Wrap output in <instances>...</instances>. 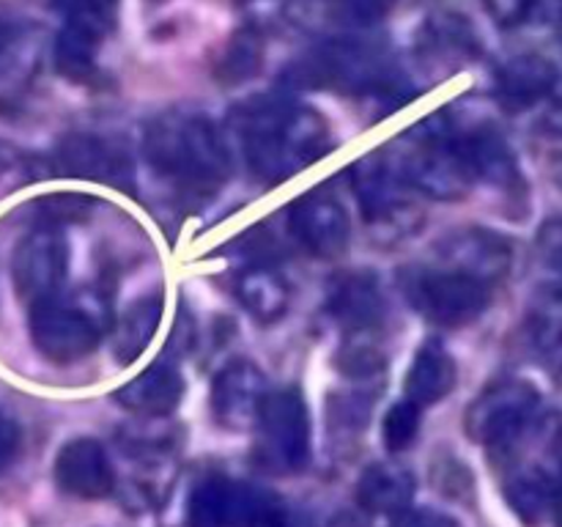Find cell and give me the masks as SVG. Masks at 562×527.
<instances>
[{"label": "cell", "mask_w": 562, "mask_h": 527, "mask_svg": "<svg viewBox=\"0 0 562 527\" xmlns=\"http://www.w3.org/2000/svg\"><path fill=\"white\" fill-rule=\"evenodd\" d=\"M241 157L258 181L280 184L311 168L333 146L329 121L285 97H252L231 115Z\"/></svg>", "instance_id": "1"}, {"label": "cell", "mask_w": 562, "mask_h": 527, "mask_svg": "<svg viewBox=\"0 0 562 527\" xmlns=\"http://www.w3.org/2000/svg\"><path fill=\"white\" fill-rule=\"evenodd\" d=\"M148 165L176 190L209 198L228 181L231 154L217 126L201 113L168 110L146 126Z\"/></svg>", "instance_id": "2"}, {"label": "cell", "mask_w": 562, "mask_h": 527, "mask_svg": "<svg viewBox=\"0 0 562 527\" xmlns=\"http://www.w3.org/2000/svg\"><path fill=\"white\" fill-rule=\"evenodd\" d=\"M283 80L307 91H335L373 99H395L406 91V80L393 55L379 42H366V38H335L318 44L289 66Z\"/></svg>", "instance_id": "3"}, {"label": "cell", "mask_w": 562, "mask_h": 527, "mask_svg": "<svg viewBox=\"0 0 562 527\" xmlns=\"http://www.w3.org/2000/svg\"><path fill=\"white\" fill-rule=\"evenodd\" d=\"M390 159L412 190L434 201H461L477 181L461 148V135L445 113L412 126L395 143Z\"/></svg>", "instance_id": "4"}, {"label": "cell", "mask_w": 562, "mask_h": 527, "mask_svg": "<svg viewBox=\"0 0 562 527\" xmlns=\"http://www.w3.org/2000/svg\"><path fill=\"white\" fill-rule=\"evenodd\" d=\"M406 302L434 327L459 329L483 316L492 285L450 267H409L401 272Z\"/></svg>", "instance_id": "5"}, {"label": "cell", "mask_w": 562, "mask_h": 527, "mask_svg": "<svg viewBox=\"0 0 562 527\" xmlns=\"http://www.w3.org/2000/svg\"><path fill=\"white\" fill-rule=\"evenodd\" d=\"M351 187L368 228L382 239H401L423 223V212L409 201L412 187L401 179L390 154L373 152L362 157L351 168Z\"/></svg>", "instance_id": "6"}, {"label": "cell", "mask_w": 562, "mask_h": 527, "mask_svg": "<svg viewBox=\"0 0 562 527\" xmlns=\"http://www.w3.org/2000/svg\"><path fill=\"white\" fill-rule=\"evenodd\" d=\"M541 395L525 379H505L483 390L467 410L464 428L472 442H483L494 450H510L519 445L536 417Z\"/></svg>", "instance_id": "7"}, {"label": "cell", "mask_w": 562, "mask_h": 527, "mask_svg": "<svg viewBox=\"0 0 562 527\" xmlns=\"http://www.w3.org/2000/svg\"><path fill=\"white\" fill-rule=\"evenodd\" d=\"M261 459L274 472H300L311 461V412L296 388L269 390L258 410Z\"/></svg>", "instance_id": "8"}, {"label": "cell", "mask_w": 562, "mask_h": 527, "mask_svg": "<svg viewBox=\"0 0 562 527\" xmlns=\"http://www.w3.org/2000/svg\"><path fill=\"white\" fill-rule=\"evenodd\" d=\"M31 340L44 360L71 366L97 349L99 327L77 305L49 296L31 305Z\"/></svg>", "instance_id": "9"}, {"label": "cell", "mask_w": 562, "mask_h": 527, "mask_svg": "<svg viewBox=\"0 0 562 527\" xmlns=\"http://www.w3.org/2000/svg\"><path fill=\"white\" fill-rule=\"evenodd\" d=\"M53 170L69 179H86L115 187L121 192H135V165L126 146L91 132L66 135L53 154Z\"/></svg>", "instance_id": "10"}, {"label": "cell", "mask_w": 562, "mask_h": 527, "mask_svg": "<svg viewBox=\"0 0 562 527\" xmlns=\"http://www.w3.org/2000/svg\"><path fill=\"white\" fill-rule=\"evenodd\" d=\"M66 272H69V245L55 225H42V228L31 231L16 245L14 258H11L16 294L27 305L58 296Z\"/></svg>", "instance_id": "11"}, {"label": "cell", "mask_w": 562, "mask_h": 527, "mask_svg": "<svg viewBox=\"0 0 562 527\" xmlns=\"http://www.w3.org/2000/svg\"><path fill=\"white\" fill-rule=\"evenodd\" d=\"M291 236L302 250L322 261H335L349 250V212L327 190H311L289 209Z\"/></svg>", "instance_id": "12"}, {"label": "cell", "mask_w": 562, "mask_h": 527, "mask_svg": "<svg viewBox=\"0 0 562 527\" xmlns=\"http://www.w3.org/2000/svg\"><path fill=\"white\" fill-rule=\"evenodd\" d=\"M439 256L450 269L470 274L481 283L494 285L508 278L514 267V245L508 236L497 234L492 228H459L439 242Z\"/></svg>", "instance_id": "13"}, {"label": "cell", "mask_w": 562, "mask_h": 527, "mask_svg": "<svg viewBox=\"0 0 562 527\" xmlns=\"http://www.w3.org/2000/svg\"><path fill=\"white\" fill-rule=\"evenodd\" d=\"M267 492L231 481L209 478L198 483L187 505V527H250Z\"/></svg>", "instance_id": "14"}, {"label": "cell", "mask_w": 562, "mask_h": 527, "mask_svg": "<svg viewBox=\"0 0 562 527\" xmlns=\"http://www.w3.org/2000/svg\"><path fill=\"white\" fill-rule=\"evenodd\" d=\"M461 148L472 165L475 179L503 192L508 201H527V181L510 143L494 126L483 124L461 135Z\"/></svg>", "instance_id": "15"}, {"label": "cell", "mask_w": 562, "mask_h": 527, "mask_svg": "<svg viewBox=\"0 0 562 527\" xmlns=\"http://www.w3.org/2000/svg\"><path fill=\"white\" fill-rule=\"evenodd\" d=\"M55 483L80 500H102L113 492L115 472L110 456L97 439L75 437L55 456Z\"/></svg>", "instance_id": "16"}, {"label": "cell", "mask_w": 562, "mask_h": 527, "mask_svg": "<svg viewBox=\"0 0 562 527\" xmlns=\"http://www.w3.org/2000/svg\"><path fill=\"white\" fill-rule=\"evenodd\" d=\"M327 307L346 333H379L387 318V300L373 272H349L335 280Z\"/></svg>", "instance_id": "17"}, {"label": "cell", "mask_w": 562, "mask_h": 527, "mask_svg": "<svg viewBox=\"0 0 562 527\" xmlns=\"http://www.w3.org/2000/svg\"><path fill=\"white\" fill-rule=\"evenodd\" d=\"M263 371L247 360H234L214 377L212 410L223 426L245 428L256 423L261 401L267 395Z\"/></svg>", "instance_id": "18"}, {"label": "cell", "mask_w": 562, "mask_h": 527, "mask_svg": "<svg viewBox=\"0 0 562 527\" xmlns=\"http://www.w3.org/2000/svg\"><path fill=\"white\" fill-rule=\"evenodd\" d=\"M558 80L560 71L552 58L525 53L514 55V58L499 66L497 77H494V88H497L499 102L514 110V113H519V110H527L541 102V99H547L558 88Z\"/></svg>", "instance_id": "19"}, {"label": "cell", "mask_w": 562, "mask_h": 527, "mask_svg": "<svg viewBox=\"0 0 562 527\" xmlns=\"http://www.w3.org/2000/svg\"><path fill=\"white\" fill-rule=\"evenodd\" d=\"M181 395H184V379H181L179 366L170 360H157L140 377L124 384L115 393V401L135 415L165 417L176 412V406L181 404Z\"/></svg>", "instance_id": "20"}, {"label": "cell", "mask_w": 562, "mask_h": 527, "mask_svg": "<svg viewBox=\"0 0 562 527\" xmlns=\"http://www.w3.org/2000/svg\"><path fill=\"white\" fill-rule=\"evenodd\" d=\"M456 382H459V366H456L453 355L445 349L442 340L431 338L412 357L404 379V393L415 404L431 406L448 399Z\"/></svg>", "instance_id": "21"}, {"label": "cell", "mask_w": 562, "mask_h": 527, "mask_svg": "<svg viewBox=\"0 0 562 527\" xmlns=\"http://www.w3.org/2000/svg\"><path fill=\"white\" fill-rule=\"evenodd\" d=\"M505 497L521 519L538 525L558 508L562 497V470L543 464L521 467L505 481Z\"/></svg>", "instance_id": "22"}, {"label": "cell", "mask_w": 562, "mask_h": 527, "mask_svg": "<svg viewBox=\"0 0 562 527\" xmlns=\"http://www.w3.org/2000/svg\"><path fill=\"white\" fill-rule=\"evenodd\" d=\"M415 475L393 461L366 467L357 481V505L368 514H401L415 497Z\"/></svg>", "instance_id": "23"}, {"label": "cell", "mask_w": 562, "mask_h": 527, "mask_svg": "<svg viewBox=\"0 0 562 527\" xmlns=\"http://www.w3.org/2000/svg\"><path fill=\"white\" fill-rule=\"evenodd\" d=\"M236 296L256 322L272 324L289 311L291 285L272 264H250L236 278Z\"/></svg>", "instance_id": "24"}, {"label": "cell", "mask_w": 562, "mask_h": 527, "mask_svg": "<svg viewBox=\"0 0 562 527\" xmlns=\"http://www.w3.org/2000/svg\"><path fill=\"white\" fill-rule=\"evenodd\" d=\"M263 69V36L252 27H241L225 42L214 60V80L225 88L250 82Z\"/></svg>", "instance_id": "25"}, {"label": "cell", "mask_w": 562, "mask_h": 527, "mask_svg": "<svg viewBox=\"0 0 562 527\" xmlns=\"http://www.w3.org/2000/svg\"><path fill=\"white\" fill-rule=\"evenodd\" d=\"M162 294H146L126 307L124 318L119 322V333H115V355L121 362H132L146 351L162 322Z\"/></svg>", "instance_id": "26"}, {"label": "cell", "mask_w": 562, "mask_h": 527, "mask_svg": "<svg viewBox=\"0 0 562 527\" xmlns=\"http://www.w3.org/2000/svg\"><path fill=\"white\" fill-rule=\"evenodd\" d=\"M423 47L434 55L448 58H475L481 55V42L470 22L459 14H437L423 27Z\"/></svg>", "instance_id": "27"}, {"label": "cell", "mask_w": 562, "mask_h": 527, "mask_svg": "<svg viewBox=\"0 0 562 527\" xmlns=\"http://www.w3.org/2000/svg\"><path fill=\"white\" fill-rule=\"evenodd\" d=\"M99 42H102V36L66 22L64 31L58 33V42H55V66H58L60 75H66L69 80H88L97 71Z\"/></svg>", "instance_id": "28"}, {"label": "cell", "mask_w": 562, "mask_h": 527, "mask_svg": "<svg viewBox=\"0 0 562 527\" xmlns=\"http://www.w3.org/2000/svg\"><path fill=\"white\" fill-rule=\"evenodd\" d=\"M338 368L349 379H373L384 371V351L379 333H346L338 351Z\"/></svg>", "instance_id": "29"}, {"label": "cell", "mask_w": 562, "mask_h": 527, "mask_svg": "<svg viewBox=\"0 0 562 527\" xmlns=\"http://www.w3.org/2000/svg\"><path fill=\"white\" fill-rule=\"evenodd\" d=\"M66 16L69 25H80L97 36H108L113 27L119 0H44Z\"/></svg>", "instance_id": "30"}, {"label": "cell", "mask_w": 562, "mask_h": 527, "mask_svg": "<svg viewBox=\"0 0 562 527\" xmlns=\"http://www.w3.org/2000/svg\"><path fill=\"white\" fill-rule=\"evenodd\" d=\"M417 434H420V404L404 399L390 406L382 423L384 448L390 453H404V450H409L415 445Z\"/></svg>", "instance_id": "31"}, {"label": "cell", "mask_w": 562, "mask_h": 527, "mask_svg": "<svg viewBox=\"0 0 562 527\" xmlns=\"http://www.w3.org/2000/svg\"><path fill=\"white\" fill-rule=\"evenodd\" d=\"M398 0H327V11L333 20L349 27H366L384 20L395 9Z\"/></svg>", "instance_id": "32"}, {"label": "cell", "mask_w": 562, "mask_h": 527, "mask_svg": "<svg viewBox=\"0 0 562 527\" xmlns=\"http://www.w3.org/2000/svg\"><path fill=\"white\" fill-rule=\"evenodd\" d=\"M33 209L44 220V225H55L66 223V220H82L91 209V201L82 195H47Z\"/></svg>", "instance_id": "33"}, {"label": "cell", "mask_w": 562, "mask_h": 527, "mask_svg": "<svg viewBox=\"0 0 562 527\" xmlns=\"http://www.w3.org/2000/svg\"><path fill=\"white\" fill-rule=\"evenodd\" d=\"M538 256L549 264L552 269L562 272V217H552L538 228L536 236Z\"/></svg>", "instance_id": "34"}, {"label": "cell", "mask_w": 562, "mask_h": 527, "mask_svg": "<svg viewBox=\"0 0 562 527\" xmlns=\"http://www.w3.org/2000/svg\"><path fill=\"white\" fill-rule=\"evenodd\" d=\"M390 527H461V522L434 508H406L395 514Z\"/></svg>", "instance_id": "35"}, {"label": "cell", "mask_w": 562, "mask_h": 527, "mask_svg": "<svg viewBox=\"0 0 562 527\" xmlns=\"http://www.w3.org/2000/svg\"><path fill=\"white\" fill-rule=\"evenodd\" d=\"M250 527H296V522L291 519V514L283 508V503H280L278 497L267 494L261 508H258L256 516H252Z\"/></svg>", "instance_id": "36"}, {"label": "cell", "mask_w": 562, "mask_h": 527, "mask_svg": "<svg viewBox=\"0 0 562 527\" xmlns=\"http://www.w3.org/2000/svg\"><path fill=\"white\" fill-rule=\"evenodd\" d=\"M486 5L499 25H519L530 14L532 0H486Z\"/></svg>", "instance_id": "37"}, {"label": "cell", "mask_w": 562, "mask_h": 527, "mask_svg": "<svg viewBox=\"0 0 562 527\" xmlns=\"http://www.w3.org/2000/svg\"><path fill=\"white\" fill-rule=\"evenodd\" d=\"M16 450H20V426L0 412V472L14 461Z\"/></svg>", "instance_id": "38"}, {"label": "cell", "mask_w": 562, "mask_h": 527, "mask_svg": "<svg viewBox=\"0 0 562 527\" xmlns=\"http://www.w3.org/2000/svg\"><path fill=\"white\" fill-rule=\"evenodd\" d=\"M20 36H22V20L9 9V5L0 3V58L14 47Z\"/></svg>", "instance_id": "39"}, {"label": "cell", "mask_w": 562, "mask_h": 527, "mask_svg": "<svg viewBox=\"0 0 562 527\" xmlns=\"http://www.w3.org/2000/svg\"><path fill=\"white\" fill-rule=\"evenodd\" d=\"M322 527H368V522L360 514H355V511H338Z\"/></svg>", "instance_id": "40"}, {"label": "cell", "mask_w": 562, "mask_h": 527, "mask_svg": "<svg viewBox=\"0 0 562 527\" xmlns=\"http://www.w3.org/2000/svg\"><path fill=\"white\" fill-rule=\"evenodd\" d=\"M543 126H547L552 135H562V99L558 104H554L552 110H549L547 119H543Z\"/></svg>", "instance_id": "41"}, {"label": "cell", "mask_w": 562, "mask_h": 527, "mask_svg": "<svg viewBox=\"0 0 562 527\" xmlns=\"http://www.w3.org/2000/svg\"><path fill=\"white\" fill-rule=\"evenodd\" d=\"M547 168H549V176H552L554 184H558L562 190V152H554L552 157H549Z\"/></svg>", "instance_id": "42"}, {"label": "cell", "mask_w": 562, "mask_h": 527, "mask_svg": "<svg viewBox=\"0 0 562 527\" xmlns=\"http://www.w3.org/2000/svg\"><path fill=\"white\" fill-rule=\"evenodd\" d=\"M14 162H16V152L9 146V143L0 141V176H3Z\"/></svg>", "instance_id": "43"}, {"label": "cell", "mask_w": 562, "mask_h": 527, "mask_svg": "<svg viewBox=\"0 0 562 527\" xmlns=\"http://www.w3.org/2000/svg\"><path fill=\"white\" fill-rule=\"evenodd\" d=\"M154 3H159V0H154Z\"/></svg>", "instance_id": "44"}]
</instances>
